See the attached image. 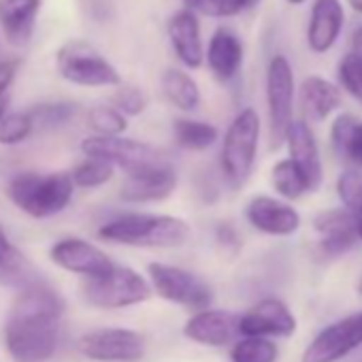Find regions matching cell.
<instances>
[{
  "label": "cell",
  "instance_id": "8d00e7d4",
  "mask_svg": "<svg viewBox=\"0 0 362 362\" xmlns=\"http://www.w3.org/2000/svg\"><path fill=\"white\" fill-rule=\"evenodd\" d=\"M18 71H20V60L18 58L0 60V98H5V92L11 88Z\"/></svg>",
  "mask_w": 362,
  "mask_h": 362
},
{
  "label": "cell",
  "instance_id": "9c48e42d",
  "mask_svg": "<svg viewBox=\"0 0 362 362\" xmlns=\"http://www.w3.org/2000/svg\"><path fill=\"white\" fill-rule=\"evenodd\" d=\"M267 111L273 147L286 143L294 111V73L286 56H273L267 66Z\"/></svg>",
  "mask_w": 362,
  "mask_h": 362
},
{
  "label": "cell",
  "instance_id": "5bb4252c",
  "mask_svg": "<svg viewBox=\"0 0 362 362\" xmlns=\"http://www.w3.org/2000/svg\"><path fill=\"white\" fill-rule=\"evenodd\" d=\"M298 328L296 315L279 298H262L241 315L239 330L243 337H262V339H286L292 337Z\"/></svg>",
  "mask_w": 362,
  "mask_h": 362
},
{
  "label": "cell",
  "instance_id": "f1b7e54d",
  "mask_svg": "<svg viewBox=\"0 0 362 362\" xmlns=\"http://www.w3.org/2000/svg\"><path fill=\"white\" fill-rule=\"evenodd\" d=\"M115 166L98 160V158H83L79 164L73 166L71 177L75 188H83V190H92V188H100L113 179Z\"/></svg>",
  "mask_w": 362,
  "mask_h": 362
},
{
  "label": "cell",
  "instance_id": "d590c367",
  "mask_svg": "<svg viewBox=\"0 0 362 362\" xmlns=\"http://www.w3.org/2000/svg\"><path fill=\"white\" fill-rule=\"evenodd\" d=\"M113 107L126 117H134L147 109V96L136 86H117V92L113 94Z\"/></svg>",
  "mask_w": 362,
  "mask_h": 362
},
{
  "label": "cell",
  "instance_id": "4316f807",
  "mask_svg": "<svg viewBox=\"0 0 362 362\" xmlns=\"http://www.w3.org/2000/svg\"><path fill=\"white\" fill-rule=\"evenodd\" d=\"M271 184H273L275 192L286 201H296V199L305 197L307 192H311L307 179L303 177V173L296 168V164L290 158L279 160L271 168Z\"/></svg>",
  "mask_w": 362,
  "mask_h": 362
},
{
  "label": "cell",
  "instance_id": "b9f144b4",
  "mask_svg": "<svg viewBox=\"0 0 362 362\" xmlns=\"http://www.w3.org/2000/svg\"><path fill=\"white\" fill-rule=\"evenodd\" d=\"M349 5H351L358 13H362V0H349Z\"/></svg>",
  "mask_w": 362,
  "mask_h": 362
},
{
  "label": "cell",
  "instance_id": "484cf974",
  "mask_svg": "<svg viewBox=\"0 0 362 362\" xmlns=\"http://www.w3.org/2000/svg\"><path fill=\"white\" fill-rule=\"evenodd\" d=\"M173 134L179 147L190 151H205L220 139V132L214 124L201 119H188V117L175 119Z\"/></svg>",
  "mask_w": 362,
  "mask_h": 362
},
{
  "label": "cell",
  "instance_id": "7402d4cb",
  "mask_svg": "<svg viewBox=\"0 0 362 362\" xmlns=\"http://www.w3.org/2000/svg\"><path fill=\"white\" fill-rule=\"evenodd\" d=\"M41 0H0V28L11 45H26L33 39Z\"/></svg>",
  "mask_w": 362,
  "mask_h": 362
},
{
  "label": "cell",
  "instance_id": "44dd1931",
  "mask_svg": "<svg viewBox=\"0 0 362 362\" xmlns=\"http://www.w3.org/2000/svg\"><path fill=\"white\" fill-rule=\"evenodd\" d=\"M243 43L230 28H218L207 45V64L220 81H233L243 64Z\"/></svg>",
  "mask_w": 362,
  "mask_h": 362
},
{
  "label": "cell",
  "instance_id": "3957f363",
  "mask_svg": "<svg viewBox=\"0 0 362 362\" xmlns=\"http://www.w3.org/2000/svg\"><path fill=\"white\" fill-rule=\"evenodd\" d=\"M75 184L71 173H20L16 175L9 186V201L26 216L35 220H47L58 216L73 201Z\"/></svg>",
  "mask_w": 362,
  "mask_h": 362
},
{
  "label": "cell",
  "instance_id": "ab89813d",
  "mask_svg": "<svg viewBox=\"0 0 362 362\" xmlns=\"http://www.w3.org/2000/svg\"><path fill=\"white\" fill-rule=\"evenodd\" d=\"M7 103H9L7 96H5V98H0V119H3V117L7 115Z\"/></svg>",
  "mask_w": 362,
  "mask_h": 362
},
{
  "label": "cell",
  "instance_id": "9a60e30c",
  "mask_svg": "<svg viewBox=\"0 0 362 362\" xmlns=\"http://www.w3.org/2000/svg\"><path fill=\"white\" fill-rule=\"evenodd\" d=\"M245 220L252 228L271 237H290L303 224L300 214L290 203L264 194L254 197L245 205Z\"/></svg>",
  "mask_w": 362,
  "mask_h": 362
},
{
  "label": "cell",
  "instance_id": "e0dca14e",
  "mask_svg": "<svg viewBox=\"0 0 362 362\" xmlns=\"http://www.w3.org/2000/svg\"><path fill=\"white\" fill-rule=\"evenodd\" d=\"M239 324L241 315L233 311L205 309L188 317V322L184 324V334L186 339L205 347H224L230 345L237 339V334H241Z\"/></svg>",
  "mask_w": 362,
  "mask_h": 362
},
{
  "label": "cell",
  "instance_id": "e575fe53",
  "mask_svg": "<svg viewBox=\"0 0 362 362\" xmlns=\"http://www.w3.org/2000/svg\"><path fill=\"white\" fill-rule=\"evenodd\" d=\"M186 5L188 11L207 18H230L245 11L241 0H186Z\"/></svg>",
  "mask_w": 362,
  "mask_h": 362
},
{
  "label": "cell",
  "instance_id": "f6af8a7d",
  "mask_svg": "<svg viewBox=\"0 0 362 362\" xmlns=\"http://www.w3.org/2000/svg\"><path fill=\"white\" fill-rule=\"evenodd\" d=\"M358 292L362 294V277H360V281H358Z\"/></svg>",
  "mask_w": 362,
  "mask_h": 362
},
{
  "label": "cell",
  "instance_id": "f35d334b",
  "mask_svg": "<svg viewBox=\"0 0 362 362\" xmlns=\"http://www.w3.org/2000/svg\"><path fill=\"white\" fill-rule=\"evenodd\" d=\"M351 52L362 58V26H358L354 37H351Z\"/></svg>",
  "mask_w": 362,
  "mask_h": 362
},
{
  "label": "cell",
  "instance_id": "ba28073f",
  "mask_svg": "<svg viewBox=\"0 0 362 362\" xmlns=\"http://www.w3.org/2000/svg\"><path fill=\"white\" fill-rule=\"evenodd\" d=\"M58 71L60 75L83 88H107L122 86L117 69L90 43L69 41L58 49Z\"/></svg>",
  "mask_w": 362,
  "mask_h": 362
},
{
  "label": "cell",
  "instance_id": "ac0fdd59",
  "mask_svg": "<svg viewBox=\"0 0 362 362\" xmlns=\"http://www.w3.org/2000/svg\"><path fill=\"white\" fill-rule=\"evenodd\" d=\"M286 145L290 151V160L307 179L309 190L315 192L324 181V164H322L315 134L311 132L307 122H292L286 136Z\"/></svg>",
  "mask_w": 362,
  "mask_h": 362
},
{
  "label": "cell",
  "instance_id": "7bdbcfd3",
  "mask_svg": "<svg viewBox=\"0 0 362 362\" xmlns=\"http://www.w3.org/2000/svg\"><path fill=\"white\" fill-rule=\"evenodd\" d=\"M358 239L362 241V216H358Z\"/></svg>",
  "mask_w": 362,
  "mask_h": 362
},
{
  "label": "cell",
  "instance_id": "277c9868",
  "mask_svg": "<svg viewBox=\"0 0 362 362\" xmlns=\"http://www.w3.org/2000/svg\"><path fill=\"white\" fill-rule=\"evenodd\" d=\"M260 141V117L254 109H243L228 126L220 151V168L230 188H241L256 166Z\"/></svg>",
  "mask_w": 362,
  "mask_h": 362
},
{
  "label": "cell",
  "instance_id": "8fae6325",
  "mask_svg": "<svg viewBox=\"0 0 362 362\" xmlns=\"http://www.w3.org/2000/svg\"><path fill=\"white\" fill-rule=\"evenodd\" d=\"M362 345V311L322 328L305 347L300 362H339Z\"/></svg>",
  "mask_w": 362,
  "mask_h": 362
},
{
  "label": "cell",
  "instance_id": "74e56055",
  "mask_svg": "<svg viewBox=\"0 0 362 362\" xmlns=\"http://www.w3.org/2000/svg\"><path fill=\"white\" fill-rule=\"evenodd\" d=\"M16 250H18V247L9 241L7 233L3 230V226H0V264H3Z\"/></svg>",
  "mask_w": 362,
  "mask_h": 362
},
{
  "label": "cell",
  "instance_id": "30bf717a",
  "mask_svg": "<svg viewBox=\"0 0 362 362\" xmlns=\"http://www.w3.org/2000/svg\"><path fill=\"white\" fill-rule=\"evenodd\" d=\"M79 351L94 362H139L145 337L130 328H96L79 339Z\"/></svg>",
  "mask_w": 362,
  "mask_h": 362
},
{
  "label": "cell",
  "instance_id": "836d02e7",
  "mask_svg": "<svg viewBox=\"0 0 362 362\" xmlns=\"http://www.w3.org/2000/svg\"><path fill=\"white\" fill-rule=\"evenodd\" d=\"M339 81L347 94H351L358 103H362V58L354 52L345 54L337 69Z\"/></svg>",
  "mask_w": 362,
  "mask_h": 362
},
{
  "label": "cell",
  "instance_id": "83f0119b",
  "mask_svg": "<svg viewBox=\"0 0 362 362\" xmlns=\"http://www.w3.org/2000/svg\"><path fill=\"white\" fill-rule=\"evenodd\" d=\"M277 343L262 337H243L230 347V362H277Z\"/></svg>",
  "mask_w": 362,
  "mask_h": 362
},
{
  "label": "cell",
  "instance_id": "52a82bcc",
  "mask_svg": "<svg viewBox=\"0 0 362 362\" xmlns=\"http://www.w3.org/2000/svg\"><path fill=\"white\" fill-rule=\"evenodd\" d=\"M147 275H149V284H151L153 292L160 298H164L173 305H179V307H186L194 313L211 309L214 290L197 273L175 267V264L149 262Z\"/></svg>",
  "mask_w": 362,
  "mask_h": 362
},
{
  "label": "cell",
  "instance_id": "ffe728a7",
  "mask_svg": "<svg viewBox=\"0 0 362 362\" xmlns=\"http://www.w3.org/2000/svg\"><path fill=\"white\" fill-rule=\"evenodd\" d=\"M168 39L177 58L188 69H199L205 60L201 24L192 11L177 13L168 24Z\"/></svg>",
  "mask_w": 362,
  "mask_h": 362
},
{
  "label": "cell",
  "instance_id": "d4e9b609",
  "mask_svg": "<svg viewBox=\"0 0 362 362\" xmlns=\"http://www.w3.org/2000/svg\"><path fill=\"white\" fill-rule=\"evenodd\" d=\"M162 92L179 111H194L201 105L199 83L181 69H166L162 75Z\"/></svg>",
  "mask_w": 362,
  "mask_h": 362
},
{
  "label": "cell",
  "instance_id": "d6a6232c",
  "mask_svg": "<svg viewBox=\"0 0 362 362\" xmlns=\"http://www.w3.org/2000/svg\"><path fill=\"white\" fill-rule=\"evenodd\" d=\"M35 130V124L26 113H7L0 119V145H18L24 143Z\"/></svg>",
  "mask_w": 362,
  "mask_h": 362
},
{
  "label": "cell",
  "instance_id": "d6986e66",
  "mask_svg": "<svg viewBox=\"0 0 362 362\" xmlns=\"http://www.w3.org/2000/svg\"><path fill=\"white\" fill-rule=\"evenodd\" d=\"M343 5L341 0H315L311 7L307 43L315 54H326L339 39L343 28Z\"/></svg>",
  "mask_w": 362,
  "mask_h": 362
},
{
  "label": "cell",
  "instance_id": "4dcf8cb0",
  "mask_svg": "<svg viewBox=\"0 0 362 362\" xmlns=\"http://www.w3.org/2000/svg\"><path fill=\"white\" fill-rule=\"evenodd\" d=\"M88 126L96 136H122L128 128V119L113 105H98L88 111Z\"/></svg>",
  "mask_w": 362,
  "mask_h": 362
},
{
  "label": "cell",
  "instance_id": "cb8c5ba5",
  "mask_svg": "<svg viewBox=\"0 0 362 362\" xmlns=\"http://www.w3.org/2000/svg\"><path fill=\"white\" fill-rule=\"evenodd\" d=\"M330 141L341 158L349 160L362 170V119L349 113H341L332 122Z\"/></svg>",
  "mask_w": 362,
  "mask_h": 362
},
{
  "label": "cell",
  "instance_id": "f546056e",
  "mask_svg": "<svg viewBox=\"0 0 362 362\" xmlns=\"http://www.w3.org/2000/svg\"><path fill=\"white\" fill-rule=\"evenodd\" d=\"M77 113L75 103H41L28 111L35 130H56L66 126Z\"/></svg>",
  "mask_w": 362,
  "mask_h": 362
},
{
  "label": "cell",
  "instance_id": "2e32d148",
  "mask_svg": "<svg viewBox=\"0 0 362 362\" xmlns=\"http://www.w3.org/2000/svg\"><path fill=\"white\" fill-rule=\"evenodd\" d=\"M179 177L173 164L141 170L134 175H126L119 197L126 203L145 205V203H162L170 199L177 190Z\"/></svg>",
  "mask_w": 362,
  "mask_h": 362
},
{
  "label": "cell",
  "instance_id": "7a4b0ae2",
  "mask_svg": "<svg viewBox=\"0 0 362 362\" xmlns=\"http://www.w3.org/2000/svg\"><path fill=\"white\" fill-rule=\"evenodd\" d=\"M192 230L186 220L164 214H122L98 228V237L128 247L175 250L186 245Z\"/></svg>",
  "mask_w": 362,
  "mask_h": 362
},
{
  "label": "cell",
  "instance_id": "8992f818",
  "mask_svg": "<svg viewBox=\"0 0 362 362\" xmlns=\"http://www.w3.org/2000/svg\"><path fill=\"white\" fill-rule=\"evenodd\" d=\"M81 151L86 158L105 160L126 175H134L141 170L158 168L170 164L166 153L149 143L128 139V136H88L81 141Z\"/></svg>",
  "mask_w": 362,
  "mask_h": 362
},
{
  "label": "cell",
  "instance_id": "6da1fadb",
  "mask_svg": "<svg viewBox=\"0 0 362 362\" xmlns=\"http://www.w3.org/2000/svg\"><path fill=\"white\" fill-rule=\"evenodd\" d=\"M64 303L45 281L18 292L5 322V345L13 362H47L60 343Z\"/></svg>",
  "mask_w": 362,
  "mask_h": 362
},
{
  "label": "cell",
  "instance_id": "7c38bea8",
  "mask_svg": "<svg viewBox=\"0 0 362 362\" xmlns=\"http://www.w3.org/2000/svg\"><path fill=\"white\" fill-rule=\"evenodd\" d=\"M313 228L320 235V241L315 245L317 258L334 260L339 256H345L360 241L358 239V214L345 207L324 209L315 214Z\"/></svg>",
  "mask_w": 362,
  "mask_h": 362
},
{
  "label": "cell",
  "instance_id": "603a6c76",
  "mask_svg": "<svg viewBox=\"0 0 362 362\" xmlns=\"http://www.w3.org/2000/svg\"><path fill=\"white\" fill-rule=\"evenodd\" d=\"M303 113L311 122H324L341 107V90L324 77L311 75L300 83Z\"/></svg>",
  "mask_w": 362,
  "mask_h": 362
},
{
  "label": "cell",
  "instance_id": "ee69618b",
  "mask_svg": "<svg viewBox=\"0 0 362 362\" xmlns=\"http://www.w3.org/2000/svg\"><path fill=\"white\" fill-rule=\"evenodd\" d=\"M288 3H292V5H303L305 0H288Z\"/></svg>",
  "mask_w": 362,
  "mask_h": 362
},
{
  "label": "cell",
  "instance_id": "1f68e13d",
  "mask_svg": "<svg viewBox=\"0 0 362 362\" xmlns=\"http://www.w3.org/2000/svg\"><path fill=\"white\" fill-rule=\"evenodd\" d=\"M337 194L345 209L362 216V170L347 168L337 179Z\"/></svg>",
  "mask_w": 362,
  "mask_h": 362
},
{
  "label": "cell",
  "instance_id": "4fadbf2b",
  "mask_svg": "<svg viewBox=\"0 0 362 362\" xmlns=\"http://www.w3.org/2000/svg\"><path fill=\"white\" fill-rule=\"evenodd\" d=\"M49 258L62 271L81 275L86 279L105 277L115 269V262L94 243L77 237H66L49 247Z\"/></svg>",
  "mask_w": 362,
  "mask_h": 362
},
{
  "label": "cell",
  "instance_id": "60d3db41",
  "mask_svg": "<svg viewBox=\"0 0 362 362\" xmlns=\"http://www.w3.org/2000/svg\"><path fill=\"white\" fill-rule=\"evenodd\" d=\"M241 3H243V9H252L260 3V0H241Z\"/></svg>",
  "mask_w": 362,
  "mask_h": 362
},
{
  "label": "cell",
  "instance_id": "5b68a950",
  "mask_svg": "<svg viewBox=\"0 0 362 362\" xmlns=\"http://www.w3.org/2000/svg\"><path fill=\"white\" fill-rule=\"evenodd\" d=\"M153 294L149 279L136 273L130 267H119L105 277L86 279L83 284V298L88 305L96 309H126L141 303H147Z\"/></svg>",
  "mask_w": 362,
  "mask_h": 362
}]
</instances>
